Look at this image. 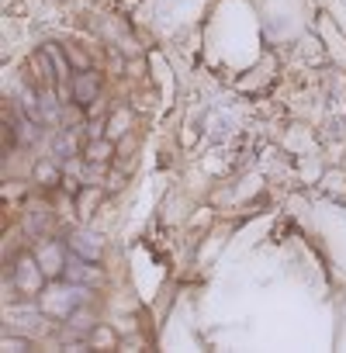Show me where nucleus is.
<instances>
[{
    "label": "nucleus",
    "mask_w": 346,
    "mask_h": 353,
    "mask_svg": "<svg viewBox=\"0 0 346 353\" xmlns=\"http://www.w3.org/2000/svg\"><path fill=\"white\" fill-rule=\"evenodd\" d=\"M87 298V288L83 284H70V288H52L42 294V312L45 315H56V319H70L80 301Z\"/></svg>",
    "instance_id": "f257e3e1"
},
{
    "label": "nucleus",
    "mask_w": 346,
    "mask_h": 353,
    "mask_svg": "<svg viewBox=\"0 0 346 353\" xmlns=\"http://www.w3.org/2000/svg\"><path fill=\"white\" fill-rule=\"evenodd\" d=\"M45 277H49V274L42 270L39 256H28V253H21V256L14 260V267H11V281H14V288H18L21 294H42Z\"/></svg>",
    "instance_id": "f03ea898"
},
{
    "label": "nucleus",
    "mask_w": 346,
    "mask_h": 353,
    "mask_svg": "<svg viewBox=\"0 0 346 353\" xmlns=\"http://www.w3.org/2000/svg\"><path fill=\"white\" fill-rule=\"evenodd\" d=\"M70 94H73V104H80V108L97 104V97H101V73H94V70H80V73H73V80H70Z\"/></svg>",
    "instance_id": "7ed1b4c3"
},
{
    "label": "nucleus",
    "mask_w": 346,
    "mask_h": 353,
    "mask_svg": "<svg viewBox=\"0 0 346 353\" xmlns=\"http://www.w3.org/2000/svg\"><path fill=\"white\" fill-rule=\"evenodd\" d=\"M70 284H101V270H97V263L94 260H83V256H77V260H70L66 263V274H63Z\"/></svg>",
    "instance_id": "20e7f679"
},
{
    "label": "nucleus",
    "mask_w": 346,
    "mask_h": 353,
    "mask_svg": "<svg viewBox=\"0 0 346 353\" xmlns=\"http://www.w3.org/2000/svg\"><path fill=\"white\" fill-rule=\"evenodd\" d=\"M35 256H39V263H42V270L49 277H63L66 274V253H63L59 243H42V250Z\"/></svg>",
    "instance_id": "39448f33"
},
{
    "label": "nucleus",
    "mask_w": 346,
    "mask_h": 353,
    "mask_svg": "<svg viewBox=\"0 0 346 353\" xmlns=\"http://www.w3.org/2000/svg\"><path fill=\"white\" fill-rule=\"evenodd\" d=\"M49 225H52V212H49V205L32 201V205L25 208V229H28L32 236H42V232H49Z\"/></svg>",
    "instance_id": "423d86ee"
},
{
    "label": "nucleus",
    "mask_w": 346,
    "mask_h": 353,
    "mask_svg": "<svg viewBox=\"0 0 346 353\" xmlns=\"http://www.w3.org/2000/svg\"><path fill=\"white\" fill-rule=\"evenodd\" d=\"M70 250H73L77 256H83V260H94V263H101V256H104V246H101L97 236H90V232H73V236H70Z\"/></svg>",
    "instance_id": "0eeeda50"
},
{
    "label": "nucleus",
    "mask_w": 346,
    "mask_h": 353,
    "mask_svg": "<svg viewBox=\"0 0 346 353\" xmlns=\"http://www.w3.org/2000/svg\"><path fill=\"white\" fill-rule=\"evenodd\" d=\"M4 322L11 329H39L42 325V315L35 308H18V305H8L4 308Z\"/></svg>",
    "instance_id": "6e6552de"
},
{
    "label": "nucleus",
    "mask_w": 346,
    "mask_h": 353,
    "mask_svg": "<svg viewBox=\"0 0 346 353\" xmlns=\"http://www.w3.org/2000/svg\"><path fill=\"white\" fill-rule=\"evenodd\" d=\"M111 156H114L111 135H108V139H104V135H101V139H90V142L83 145V159H87V163H97V166H101V163H108Z\"/></svg>",
    "instance_id": "1a4fd4ad"
},
{
    "label": "nucleus",
    "mask_w": 346,
    "mask_h": 353,
    "mask_svg": "<svg viewBox=\"0 0 346 353\" xmlns=\"http://www.w3.org/2000/svg\"><path fill=\"white\" fill-rule=\"evenodd\" d=\"M63 52H66V59H70L73 73H80V70H90V59H87V52H80L77 46H63Z\"/></svg>",
    "instance_id": "9d476101"
},
{
    "label": "nucleus",
    "mask_w": 346,
    "mask_h": 353,
    "mask_svg": "<svg viewBox=\"0 0 346 353\" xmlns=\"http://www.w3.org/2000/svg\"><path fill=\"white\" fill-rule=\"evenodd\" d=\"M35 176H39L42 184H56V181H59V170H56V163H52V159H42V163H39V170H35Z\"/></svg>",
    "instance_id": "9b49d317"
},
{
    "label": "nucleus",
    "mask_w": 346,
    "mask_h": 353,
    "mask_svg": "<svg viewBox=\"0 0 346 353\" xmlns=\"http://www.w3.org/2000/svg\"><path fill=\"white\" fill-rule=\"evenodd\" d=\"M0 350L18 353V350H32V343H28V336H0Z\"/></svg>",
    "instance_id": "f8f14e48"
},
{
    "label": "nucleus",
    "mask_w": 346,
    "mask_h": 353,
    "mask_svg": "<svg viewBox=\"0 0 346 353\" xmlns=\"http://www.w3.org/2000/svg\"><path fill=\"white\" fill-rule=\"evenodd\" d=\"M70 325H73L77 332H90V329H94V315H90V312H80V308H77V312L70 315Z\"/></svg>",
    "instance_id": "ddd939ff"
},
{
    "label": "nucleus",
    "mask_w": 346,
    "mask_h": 353,
    "mask_svg": "<svg viewBox=\"0 0 346 353\" xmlns=\"http://www.w3.org/2000/svg\"><path fill=\"white\" fill-rule=\"evenodd\" d=\"M108 343H114L111 329H94V346H108Z\"/></svg>",
    "instance_id": "4468645a"
}]
</instances>
